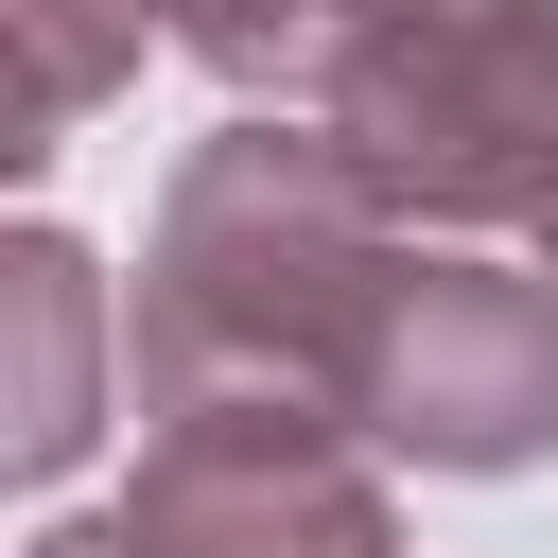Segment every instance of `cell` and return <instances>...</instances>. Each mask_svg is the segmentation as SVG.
<instances>
[{
    "label": "cell",
    "instance_id": "cell-1",
    "mask_svg": "<svg viewBox=\"0 0 558 558\" xmlns=\"http://www.w3.org/2000/svg\"><path fill=\"white\" fill-rule=\"evenodd\" d=\"M401 279H418V244L366 209L331 122H227L157 209L122 366H140V401H331L349 418Z\"/></svg>",
    "mask_w": 558,
    "mask_h": 558
},
{
    "label": "cell",
    "instance_id": "cell-2",
    "mask_svg": "<svg viewBox=\"0 0 558 558\" xmlns=\"http://www.w3.org/2000/svg\"><path fill=\"white\" fill-rule=\"evenodd\" d=\"M314 122L384 227H558V0H453L384 35Z\"/></svg>",
    "mask_w": 558,
    "mask_h": 558
},
{
    "label": "cell",
    "instance_id": "cell-3",
    "mask_svg": "<svg viewBox=\"0 0 558 558\" xmlns=\"http://www.w3.org/2000/svg\"><path fill=\"white\" fill-rule=\"evenodd\" d=\"M349 436L366 453H418V471H523L558 453V279L523 262H418L366 384H349Z\"/></svg>",
    "mask_w": 558,
    "mask_h": 558
},
{
    "label": "cell",
    "instance_id": "cell-4",
    "mask_svg": "<svg viewBox=\"0 0 558 558\" xmlns=\"http://www.w3.org/2000/svg\"><path fill=\"white\" fill-rule=\"evenodd\" d=\"M122 523L140 558H401L331 401H157Z\"/></svg>",
    "mask_w": 558,
    "mask_h": 558
},
{
    "label": "cell",
    "instance_id": "cell-5",
    "mask_svg": "<svg viewBox=\"0 0 558 558\" xmlns=\"http://www.w3.org/2000/svg\"><path fill=\"white\" fill-rule=\"evenodd\" d=\"M17 418H0V453L17 471H70L105 418H87V314H105V279H87V244L70 227H17Z\"/></svg>",
    "mask_w": 558,
    "mask_h": 558
},
{
    "label": "cell",
    "instance_id": "cell-6",
    "mask_svg": "<svg viewBox=\"0 0 558 558\" xmlns=\"http://www.w3.org/2000/svg\"><path fill=\"white\" fill-rule=\"evenodd\" d=\"M157 17H174L227 87H314V105H331L384 35H418V17H453V0H157Z\"/></svg>",
    "mask_w": 558,
    "mask_h": 558
},
{
    "label": "cell",
    "instance_id": "cell-7",
    "mask_svg": "<svg viewBox=\"0 0 558 558\" xmlns=\"http://www.w3.org/2000/svg\"><path fill=\"white\" fill-rule=\"evenodd\" d=\"M157 0H17V157H52L122 70H140Z\"/></svg>",
    "mask_w": 558,
    "mask_h": 558
},
{
    "label": "cell",
    "instance_id": "cell-8",
    "mask_svg": "<svg viewBox=\"0 0 558 558\" xmlns=\"http://www.w3.org/2000/svg\"><path fill=\"white\" fill-rule=\"evenodd\" d=\"M35 558H140V523H52Z\"/></svg>",
    "mask_w": 558,
    "mask_h": 558
},
{
    "label": "cell",
    "instance_id": "cell-9",
    "mask_svg": "<svg viewBox=\"0 0 558 558\" xmlns=\"http://www.w3.org/2000/svg\"><path fill=\"white\" fill-rule=\"evenodd\" d=\"M541 279H558V227H541Z\"/></svg>",
    "mask_w": 558,
    "mask_h": 558
}]
</instances>
